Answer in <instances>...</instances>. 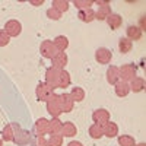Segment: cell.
<instances>
[{
    "instance_id": "1",
    "label": "cell",
    "mask_w": 146,
    "mask_h": 146,
    "mask_svg": "<svg viewBox=\"0 0 146 146\" xmlns=\"http://www.w3.org/2000/svg\"><path fill=\"white\" fill-rule=\"evenodd\" d=\"M47 111L53 118H58L60 115L63 114L62 110V104H60V95H53L50 100L47 101Z\"/></svg>"
},
{
    "instance_id": "11",
    "label": "cell",
    "mask_w": 146,
    "mask_h": 146,
    "mask_svg": "<svg viewBox=\"0 0 146 146\" xmlns=\"http://www.w3.org/2000/svg\"><path fill=\"white\" fill-rule=\"evenodd\" d=\"M111 57H113L111 51L105 47H100L98 50L95 51V60L100 64H108L110 62H111Z\"/></svg>"
},
{
    "instance_id": "13",
    "label": "cell",
    "mask_w": 146,
    "mask_h": 146,
    "mask_svg": "<svg viewBox=\"0 0 146 146\" xmlns=\"http://www.w3.org/2000/svg\"><path fill=\"white\" fill-rule=\"evenodd\" d=\"M60 104H62L63 113H70V111H73V107H75V101L72 100L70 94H67V92H64V94L60 95Z\"/></svg>"
},
{
    "instance_id": "8",
    "label": "cell",
    "mask_w": 146,
    "mask_h": 146,
    "mask_svg": "<svg viewBox=\"0 0 146 146\" xmlns=\"http://www.w3.org/2000/svg\"><path fill=\"white\" fill-rule=\"evenodd\" d=\"M110 111H107L105 108H98L95 110V111L92 113V120L95 124H100V126H104L107 121H110Z\"/></svg>"
},
{
    "instance_id": "4",
    "label": "cell",
    "mask_w": 146,
    "mask_h": 146,
    "mask_svg": "<svg viewBox=\"0 0 146 146\" xmlns=\"http://www.w3.org/2000/svg\"><path fill=\"white\" fill-rule=\"evenodd\" d=\"M21 130V126L18 124V123H7L5 127H3V130H2V140H5V142H12L15 139V136H16V133Z\"/></svg>"
},
{
    "instance_id": "28",
    "label": "cell",
    "mask_w": 146,
    "mask_h": 146,
    "mask_svg": "<svg viewBox=\"0 0 146 146\" xmlns=\"http://www.w3.org/2000/svg\"><path fill=\"white\" fill-rule=\"evenodd\" d=\"M89 136L92 137V139H101L104 135H102V126H100V124H92L91 127H89Z\"/></svg>"
},
{
    "instance_id": "35",
    "label": "cell",
    "mask_w": 146,
    "mask_h": 146,
    "mask_svg": "<svg viewBox=\"0 0 146 146\" xmlns=\"http://www.w3.org/2000/svg\"><path fill=\"white\" fill-rule=\"evenodd\" d=\"M10 42V36L5 32V29H0V47H6Z\"/></svg>"
},
{
    "instance_id": "26",
    "label": "cell",
    "mask_w": 146,
    "mask_h": 146,
    "mask_svg": "<svg viewBox=\"0 0 146 146\" xmlns=\"http://www.w3.org/2000/svg\"><path fill=\"white\" fill-rule=\"evenodd\" d=\"M131 48H133V42H131L129 38H126V36L120 38V41H118V51H120L121 54H127V53H130Z\"/></svg>"
},
{
    "instance_id": "24",
    "label": "cell",
    "mask_w": 146,
    "mask_h": 146,
    "mask_svg": "<svg viewBox=\"0 0 146 146\" xmlns=\"http://www.w3.org/2000/svg\"><path fill=\"white\" fill-rule=\"evenodd\" d=\"M105 21H107L108 27L111 29H118L121 27V23H123V18H121L120 15H117V13H111Z\"/></svg>"
},
{
    "instance_id": "20",
    "label": "cell",
    "mask_w": 146,
    "mask_h": 146,
    "mask_svg": "<svg viewBox=\"0 0 146 146\" xmlns=\"http://www.w3.org/2000/svg\"><path fill=\"white\" fill-rule=\"evenodd\" d=\"M62 126H63V121H60V118L48 120V133H50V135H60Z\"/></svg>"
},
{
    "instance_id": "36",
    "label": "cell",
    "mask_w": 146,
    "mask_h": 146,
    "mask_svg": "<svg viewBox=\"0 0 146 146\" xmlns=\"http://www.w3.org/2000/svg\"><path fill=\"white\" fill-rule=\"evenodd\" d=\"M31 5L32 6H41V5H44V0H31Z\"/></svg>"
},
{
    "instance_id": "2",
    "label": "cell",
    "mask_w": 146,
    "mask_h": 146,
    "mask_svg": "<svg viewBox=\"0 0 146 146\" xmlns=\"http://www.w3.org/2000/svg\"><path fill=\"white\" fill-rule=\"evenodd\" d=\"M35 94H36V98H38V101L47 102V101L50 100L56 92H54V88H51L48 83H45V82H40L38 85H36Z\"/></svg>"
},
{
    "instance_id": "29",
    "label": "cell",
    "mask_w": 146,
    "mask_h": 146,
    "mask_svg": "<svg viewBox=\"0 0 146 146\" xmlns=\"http://www.w3.org/2000/svg\"><path fill=\"white\" fill-rule=\"evenodd\" d=\"M51 6L56 10H58L60 13H63V12H67V9H69V2L67 0H53Z\"/></svg>"
},
{
    "instance_id": "31",
    "label": "cell",
    "mask_w": 146,
    "mask_h": 146,
    "mask_svg": "<svg viewBox=\"0 0 146 146\" xmlns=\"http://www.w3.org/2000/svg\"><path fill=\"white\" fill-rule=\"evenodd\" d=\"M73 5L78 7V10H85V9H92L94 2L92 0H75Z\"/></svg>"
},
{
    "instance_id": "25",
    "label": "cell",
    "mask_w": 146,
    "mask_h": 146,
    "mask_svg": "<svg viewBox=\"0 0 146 146\" xmlns=\"http://www.w3.org/2000/svg\"><path fill=\"white\" fill-rule=\"evenodd\" d=\"M129 86H130V91L136 92V94H137V92H142V91L145 89V79L136 76L131 82H129Z\"/></svg>"
},
{
    "instance_id": "14",
    "label": "cell",
    "mask_w": 146,
    "mask_h": 146,
    "mask_svg": "<svg viewBox=\"0 0 146 146\" xmlns=\"http://www.w3.org/2000/svg\"><path fill=\"white\" fill-rule=\"evenodd\" d=\"M102 135L107 137H115L118 135V126L113 121H107L102 126Z\"/></svg>"
},
{
    "instance_id": "18",
    "label": "cell",
    "mask_w": 146,
    "mask_h": 146,
    "mask_svg": "<svg viewBox=\"0 0 146 146\" xmlns=\"http://www.w3.org/2000/svg\"><path fill=\"white\" fill-rule=\"evenodd\" d=\"M114 91H115V95L120 96V98H124V96L129 95L130 92V86L127 82H123V80H118L115 85H114Z\"/></svg>"
},
{
    "instance_id": "32",
    "label": "cell",
    "mask_w": 146,
    "mask_h": 146,
    "mask_svg": "<svg viewBox=\"0 0 146 146\" xmlns=\"http://www.w3.org/2000/svg\"><path fill=\"white\" fill-rule=\"evenodd\" d=\"M63 136L62 135H51L48 139V146H63Z\"/></svg>"
},
{
    "instance_id": "34",
    "label": "cell",
    "mask_w": 146,
    "mask_h": 146,
    "mask_svg": "<svg viewBox=\"0 0 146 146\" xmlns=\"http://www.w3.org/2000/svg\"><path fill=\"white\" fill-rule=\"evenodd\" d=\"M47 18L51 19V21H60L62 19V13H60L58 10H56L54 7H50L47 10Z\"/></svg>"
},
{
    "instance_id": "21",
    "label": "cell",
    "mask_w": 146,
    "mask_h": 146,
    "mask_svg": "<svg viewBox=\"0 0 146 146\" xmlns=\"http://www.w3.org/2000/svg\"><path fill=\"white\" fill-rule=\"evenodd\" d=\"M53 44H54L57 51H66L67 47H69V40H67V36H64V35H58V36H56V38L53 40Z\"/></svg>"
},
{
    "instance_id": "23",
    "label": "cell",
    "mask_w": 146,
    "mask_h": 146,
    "mask_svg": "<svg viewBox=\"0 0 146 146\" xmlns=\"http://www.w3.org/2000/svg\"><path fill=\"white\" fill-rule=\"evenodd\" d=\"M78 18L83 23H89L95 19V12L92 9H85V10H78Z\"/></svg>"
},
{
    "instance_id": "15",
    "label": "cell",
    "mask_w": 146,
    "mask_h": 146,
    "mask_svg": "<svg viewBox=\"0 0 146 146\" xmlns=\"http://www.w3.org/2000/svg\"><path fill=\"white\" fill-rule=\"evenodd\" d=\"M78 133V129L76 126L72 123V121H66V123H63L62 126V131H60V135H62L63 137H73L76 136Z\"/></svg>"
},
{
    "instance_id": "39",
    "label": "cell",
    "mask_w": 146,
    "mask_h": 146,
    "mask_svg": "<svg viewBox=\"0 0 146 146\" xmlns=\"http://www.w3.org/2000/svg\"><path fill=\"white\" fill-rule=\"evenodd\" d=\"M0 146H3V140L2 139H0Z\"/></svg>"
},
{
    "instance_id": "37",
    "label": "cell",
    "mask_w": 146,
    "mask_h": 146,
    "mask_svg": "<svg viewBox=\"0 0 146 146\" xmlns=\"http://www.w3.org/2000/svg\"><path fill=\"white\" fill-rule=\"evenodd\" d=\"M67 146H83L80 142H78V140H72L70 143H67Z\"/></svg>"
},
{
    "instance_id": "6",
    "label": "cell",
    "mask_w": 146,
    "mask_h": 146,
    "mask_svg": "<svg viewBox=\"0 0 146 146\" xmlns=\"http://www.w3.org/2000/svg\"><path fill=\"white\" fill-rule=\"evenodd\" d=\"M57 50H56V47L53 44L51 40H44L40 45V54L44 57V58H53L56 56Z\"/></svg>"
},
{
    "instance_id": "17",
    "label": "cell",
    "mask_w": 146,
    "mask_h": 146,
    "mask_svg": "<svg viewBox=\"0 0 146 146\" xmlns=\"http://www.w3.org/2000/svg\"><path fill=\"white\" fill-rule=\"evenodd\" d=\"M142 34H143V29H142L140 27H137V25H130V27L127 28V36H126V38H129V40L133 42V41L140 40V38H142Z\"/></svg>"
},
{
    "instance_id": "5",
    "label": "cell",
    "mask_w": 146,
    "mask_h": 146,
    "mask_svg": "<svg viewBox=\"0 0 146 146\" xmlns=\"http://www.w3.org/2000/svg\"><path fill=\"white\" fill-rule=\"evenodd\" d=\"M5 32L10 36H19L21 35V32H22V25H21V22L19 21H16V19H10V21H7L6 23H5Z\"/></svg>"
},
{
    "instance_id": "33",
    "label": "cell",
    "mask_w": 146,
    "mask_h": 146,
    "mask_svg": "<svg viewBox=\"0 0 146 146\" xmlns=\"http://www.w3.org/2000/svg\"><path fill=\"white\" fill-rule=\"evenodd\" d=\"M31 146H48V142L44 136H35L32 135V139H31Z\"/></svg>"
},
{
    "instance_id": "10",
    "label": "cell",
    "mask_w": 146,
    "mask_h": 146,
    "mask_svg": "<svg viewBox=\"0 0 146 146\" xmlns=\"http://www.w3.org/2000/svg\"><path fill=\"white\" fill-rule=\"evenodd\" d=\"M67 63H69V57H67V54H66L64 51H57L56 56L51 58L53 67H56V69H58V70H63Z\"/></svg>"
},
{
    "instance_id": "30",
    "label": "cell",
    "mask_w": 146,
    "mask_h": 146,
    "mask_svg": "<svg viewBox=\"0 0 146 146\" xmlns=\"http://www.w3.org/2000/svg\"><path fill=\"white\" fill-rule=\"evenodd\" d=\"M118 145L120 146H135L136 140L133 139L130 135H123V136L118 137Z\"/></svg>"
},
{
    "instance_id": "9",
    "label": "cell",
    "mask_w": 146,
    "mask_h": 146,
    "mask_svg": "<svg viewBox=\"0 0 146 146\" xmlns=\"http://www.w3.org/2000/svg\"><path fill=\"white\" fill-rule=\"evenodd\" d=\"M31 139H32V133L29 130H25V129H21L16 136L13 139V142L18 145V146H27L31 143Z\"/></svg>"
},
{
    "instance_id": "12",
    "label": "cell",
    "mask_w": 146,
    "mask_h": 146,
    "mask_svg": "<svg viewBox=\"0 0 146 146\" xmlns=\"http://www.w3.org/2000/svg\"><path fill=\"white\" fill-rule=\"evenodd\" d=\"M48 133V120L47 118H38L34 124V133L35 136H44Z\"/></svg>"
},
{
    "instance_id": "7",
    "label": "cell",
    "mask_w": 146,
    "mask_h": 146,
    "mask_svg": "<svg viewBox=\"0 0 146 146\" xmlns=\"http://www.w3.org/2000/svg\"><path fill=\"white\" fill-rule=\"evenodd\" d=\"M58 78H60V70L56 69V67H48L45 70V83H48L51 88H57L58 85Z\"/></svg>"
},
{
    "instance_id": "19",
    "label": "cell",
    "mask_w": 146,
    "mask_h": 146,
    "mask_svg": "<svg viewBox=\"0 0 146 146\" xmlns=\"http://www.w3.org/2000/svg\"><path fill=\"white\" fill-rule=\"evenodd\" d=\"M111 6H110V3H105V5H101L98 7V10L95 12V19L98 21H105L110 15H111Z\"/></svg>"
},
{
    "instance_id": "38",
    "label": "cell",
    "mask_w": 146,
    "mask_h": 146,
    "mask_svg": "<svg viewBox=\"0 0 146 146\" xmlns=\"http://www.w3.org/2000/svg\"><path fill=\"white\" fill-rule=\"evenodd\" d=\"M135 146H146V143H137V145H135Z\"/></svg>"
},
{
    "instance_id": "27",
    "label": "cell",
    "mask_w": 146,
    "mask_h": 146,
    "mask_svg": "<svg viewBox=\"0 0 146 146\" xmlns=\"http://www.w3.org/2000/svg\"><path fill=\"white\" fill-rule=\"evenodd\" d=\"M70 96H72V100L75 101V102H82V101L85 100V91H83L82 88L76 86V88H73V89H72Z\"/></svg>"
},
{
    "instance_id": "3",
    "label": "cell",
    "mask_w": 146,
    "mask_h": 146,
    "mask_svg": "<svg viewBox=\"0 0 146 146\" xmlns=\"http://www.w3.org/2000/svg\"><path fill=\"white\" fill-rule=\"evenodd\" d=\"M118 72H120V80L123 82H131L133 79L136 78V73H137V69L133 63H126L121 67H118Z\"/></svg>"
},
{
    "instance_id": "22",
    "label": "cell",
    "mask_w": 146,
    "mask_h": 146,
    "mask_svg": "<svg viewBox=\"0 0 146 146\" xmlns=\"http://www.w3.org/2000/svg\"><path fill=\"white\" fill-rule=\"evenodd\" d=\"M72 82V78H70V73L67 70H60V78H58V85H57V88L60 89H66L69 85Z\"/></svg>"
},
{
    "instance_id": "16",
    "label": "cell",
    "mask_w": 146,
    "mask_h": 146,
    "mask_svg": "<svg viewBox=\"0 0 146 146\" xmlns=\"http://www.w3.org/2000/svg\"><path fill=\"white\" fill-rule=\"evenodd\" d=\"M105 76H107V82L110 85H115L118 80H120V72H118V67L117 66H110L107 73H105Z\"/></svg>"
}]
</instances>
